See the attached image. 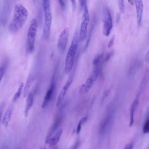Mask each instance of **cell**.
I'll list each match as a JSON object with an SVG mask.
<instances>
[{"instance_id": "obj_1", "label": "cell", "mask_w": 149, "mask_h": 149, "mask_svg": "<svg viewBox=\"0 0 149 149\" xmlns=\"http://www.w3.org/2000/svg\"><path fill=\"white\" fill-rule=\"evenodd\" d=\"M29 16L27 8L21 3L16 4L12 20L8 26V30L12 33H17L24 24Z\"/></svg>"}, {"instance_id": "obj_2", "label": "cell", "mask_w": 149, "mask_h": 149, "mask_svg": "<svg viewBox=\"0 0 149 149\" xmlns=\"http://www.w3.org/2000/svg\"><path fill=\"white\" fill-rule=\"evenodd\" d=\"M79 41V33H76L73 36L68 51L65 61V72L68 74L70 73L73 67L75 56Z\"/></svg>"}, {"instance_id": "obj_3", "label": "cell", "mask_w": 149, "mask_h": 149, "mask_svg": "<svg viewBox=\"0 0 149 149\" xmlns=\"http://www.w3.org/2000/svg\"><path fill=\"white\" fill-rule=\"evenodd\" d=\"M44 10V26L42 32V37L44 39H47L49 36L52 24V13L51 10L50 1L42 0Z\"/></svg>"}, {"instance_id": "obj_4", "label": "cell", "mask_w": 149, "mask_h": 149, "mask_svg": "<svg viewBox=\"0 0 149 149\" xmlns=\"http://www.w3.org/2000/svg\"><path fill=\"white\" fill-rule=\"evenodd\" d=\"M37 30V22L35 18H33L30 24L26 39V52L31 54L34 51L35 40Z\"/></svg>"}, {"instance_id": "obj_5", "label": "cell", "mask_w": 149, "mask_h": 149, "mask_svg": "<svg viewBox=\"0 0 149 149\" xmlns=\"http://www.w3.org/2000/svg\"><path fill=\"white\" fill-rule=\"evenodd\" d=\"M83 12L81 17V22L79 31V41L81 42L85 40L87 37L88 34V26L90 22V16L88 7L87 4L83 8Z\"/></svg>"}, {"instance_id": "obj_6", "label": "cell", "mask_w": 149, "mask_h": 149, "mask_svg": "<svg viewBox=\"0 0 149 149\" xmlns=\"http://www.w3.org/2000/svg\"><path fill=\"white\" fill-rule=\"evenodd\" d=\"M99 70L96 69H93L92 73L90 76L86 79L85 82L80 86L79 89V93L80 94H85L87 93L93 87L96 80L97 79L98 76L101 73Z\"/></svg>"}, {"instance_id": "obj_7", "label": "cell", "mask_w": 149, "mask_h": 149, "mask_svg": "<svg viewBox=\"0 0 149 149\" xmlns=\"http://www.w3.org/2000/svg\"><path fill=\"white\" fill-rule=\"evenodd\" d=\"M102 21H103V34L108 37L111 31L113 26L112 18L109 8L104 6L102 9Z\"/></svg>"}, {"instance_id": "obj_8", "label": "cell", "mask_w": 149, "mask_h": 149, "mask_svg": "<svg viewBox=\"0 0 149 149\" xmlns=\"http://www.w3.org/2000/svg\"><path fill=\"white\" fill-rule=\"evenodd\" d=\"M69 36V30L68 27H65L61 33L57 42V48L61 52H63L66 49Z\"/></svg>"}, {"instance_id": "obj_9", "label": "cell", "mask_w": 149, "mask_h": 149, "mask_svg": "<svg viewBox=\"0 0 149 149\" xmlns=\"http://www.w3.org/2000/svg\"><path fill=\"white\" fill-rule=\"evenodd\" d=\"M73 75H71L69 79L67 80V81H66V83H65V84L63 85V86L62 87V88L61 90V91L59 93V94L57 100H56V107H59L61 105V104L62 103V102L63 101L66 93L69 88V87L70 86L71 84L73 82Z\"/></svg>"}, {"instance_id": "obj_10", "label": "cell", "mask_w": 149, "mask_h": 149, "mask_svg": "<svg viewBox=\"0 0 149 149\" xmlns=\"http://www.w3.org/2000/svg\"><path fill=\"white\" fill-rule=\"evenodd\" d=\"M55 79L53 77L52 80L50 83L49 87L47 89L45 95L43 98V101L41 105V108L42 109L45 108L48 105V104L49 103L50 101L52 98V96L55 91Z\"/></svg>"}, {"instance_id": "obj_11", "label": "cell", "mask_w": 149, "mask_h": 149, "mask_svg": "<svg viewBox=\"0 0 149 149\" xmlns=\"http://www.w3.org/2000/svg\"><path fill=\"white\" fill-rule=\"evenodd\" d=\"M62 132L63 129L62 128L58 129L52 134V135L49 139L45 140V143L51 147L55 146L59 142Z\"/></svg>"}, {"instance_id": "obj_12", "label": "cell", "mask_w": 149, "mask_h": 149, "mask_svg": "<svg viewBox=\"0 0 149 149\" xmlns=\"http://www.w3.org/2000/svg\"><path fill=\"white\" fill-rule=\"evenodd\" d=\"M34 95H35V91L34 90H33L29 93V94L27 96L26 103V105L24 110V115L25 117H27L28 116L29 112L33 105Z\"/></svg>"}, {"instance_id": "obj_13", "label": "cell", "mask_w": 149, "mask_h": 149, "mask_svg": "<svg viewBox=\"0 0 149 149\" xmlns=\"http://www.w3.org/2000/svg\"><path fill=\"white\" fill-rule=\"evenodd\" d=\"M135 3L136 16H137V23L139 27L140 26L142 22L143 14V3L142 0H133Z\"/></svg>"}, {"instance_id": "obj_14", "label": "cell", "mask_w": 149, "mask_h": 149, "mask_svg": "<svg viewBox=\"0 0 149 149\" xmlns=\"http://www.w3.org/2000/svg\"><path fill=\"white\" fill-rule=\"evenodd\" d=\"M13 111V105L12 104L10 105L6 111H5L3 116L2 119V123L5 127H8L9 124V122L11 119V117L12 115Z\"/></svg>"}, {"instance_id": "obj_15", "label": "cell", "mask_w": 149, "mask_h": 149, "mask_svg": "<svg viewBox=\"0 0 149 149\" xmlns=\"http://www.w3.org/2000/svg\"><path fill=\"white\" fill-rule=\"evenodd\" d=\"M139 98L136 97V99L132 103L129 111V127H132L134 123V113L136 110V108L139 105Z\"/></svg>"}, {"instance_id": "obj_16", "label": "cell", "mask_w": 149, "mask_h": 149, "mask_svg": "<svg viewBox=\"0 0 149 149\" xmlns=\"http://www.w3.org/2000/svg\"><path fill=\"white\" fill-rule=\"evenodd\" d=\"M34 81V77L33 75H30L29 77H28L26 83L25 85H24V88H23V97H26L27 96V95L29 94V93L31 91L30 89L31 86H33V82Z\"/></svg>"}, {"instance_id": "obj_17", "label": "cell", "mask_w": 149, "mask_h": 149, "mask_svg": "<svg viewBox=\"0 0 149 149\" xmlns=\"http://www.w3.org/2000/svg\"><path fill=\"white\" fill-rule=\"evenodd\" d=\"M111 119H112V113L110 112L107 115L105 118L102 120V122L100 124V132L101 133H102L105 130H106L107 128L108 127V126L111 120Z\"/></svg>"}, {"instance_id": "obj_18", "label": "cell", "mask_w": 149, "mask_h": 149, "mask_svg": "<svg viewBox=\"0 0 149 149\" xmlns=\"http://www.w3.org/2000/svg\"><path fill=\"white\" fill-rule=\"evenodd\" d=\"M23 88H24V83H23V82H20L16 92L15 93V94L13 95V100H12L13 102H16L19 99V98L20 97V96L22 95V93L23 91Z\"/></svg>"}, {"instance_id": "obj_19", "label": "cell", "mask_w": 149, "mask_h": 149, "mask_svg": "<svg viewBox=\"0 0 149 149\" xmlns=\"http://www.w3.org/2000/svg\"><path fill=\"white\" fill-rule=\"evenodd\" d=\"M87 115H86L84 116V117H83L80 120V121L79 122L77 125V127H76V133L77 134H79V133L80 132L81 130V127L83 126V125L87 121Z\"/></svg>"}, {"instance_id": "obj_20", "label": "cell", "mask_w": 149, "mask_h": 149, "mask_svg": "<svg viewBox=\"0 0 149 149\" xmlns=\"http://www.w3.org/2000/svg\"><path fill=\"white\" fill-rule=\"evenodd\" d=\"M6 62L4 61L1 65H0V84L1 82V80L5 74V70L6 69Z\"/></svg>"}, {"instance_id": "obj_21", "label": "cell", "mask_w": 149, "mask_h": 149, "mask_svg": "<svg viewBox=\"0 0 149 149\" xmlns=\"http://www.w3.org/2000/svg\"><path fill=\"white\" fill-rule=\"evenodd\" d=\"M143 132L144 134L149 133V118L146 120L143 126Z\"/></svg>"}, {"instance_id": "obj_22", "label": "cell", "mask_w": 149, "mask_h": 149, "mask_svg": "<svg viewBox=\"0 0 149 149\" xmlns=\"http://www.w3.org/2000/svg\"><path fill=\"white\" fill-rule=\"evenodd\" d=\"M118 6L120 13H123L125 11L124 0H118Z\"/></svg>"}, {"instance_id": "obj_23", "label": "cell", "mask_w": 149, "mask_h": 149, "mask_svg": "<svg viewBox=\"0 0 149 149\" xmlns=\"http://www.w3.org/2000/svg\"><path fill=\"white\" fill-rule=\"evenodd\" d=\"M78 2H79V8L80 10L83 9L84 6L87 4L86 0H78Z\"/></svg>"}, {"instance_id": "obj_24", "label": "cell", "mask_w": 149, "mask_h": 149, "mask_svg": "<svg viewBox=\"0 0 149 149\" xmlns=\"http://www.w3.org/2000/svg\"><path fill=\"white\" fill-rule=\"evenodd\" d=\"M113 54V51H111L108 54H107V55L104 57V63L108 62L111 59V58Z\"/></svg>"}, {"instance_id": "obj_25", "label": "cell", "mask_w": 149, "mask_h": 149, "mask_svg": "<svg viewBox=\"0 0 149 149\" xmlns=\"http://www.w3.org/2000/svg\"><path fill=\"white\" fill-rule=\"evenodd\" d=\"M59 4L61 6V8L62 9H64L66 7V0H58Z\"/></svg>"}, {"instance_id": "obj_26", "label": "cell", "mask_w": 149, "mask_h": 149, "mask_svg": "<svg viewBox=\"0 0 149 149\" xmlns=\"http://www.w3.org/2000/svg\"><path fill=\"white\" fill-rule=\"evenodd\" d=\"M115 36L113 35V36H112V37L111 38V39H110L109 42H108V48H110L111 47H112L113 46V43H114V41H115Z\"/></svg>"}, {"instance_id": "obj_27", "label": "cell", "mask_w": 149, "mask_h": 149, "mask_svg": "<svg viewBox=\"0 0 149 149\" xmlns=\"http://www.w3.org/2000/svg\"><path fill=\"white\" fill-rule=\"evenodd\" d=\"M3 104L0 105V123L2 121V112H3Z\"/></svg>"}, {"instance_id": "obj_28", "label": "cell", "mask_w": 149, "mask_h": 149, "mask_svg": "<svg viewBox=\"0 0 149 149\" xmlns=\"http://www.w3.org/2000/svg\"><path fill=\"white\" fill-rule=\"evenodd\" d=\"M79 146V141L77 140V141H76V143L74 144V145L72 146L71 149H77Z\"/></svg>"}, {"instance_id": "obj_29", "label": "cell", "mask_w": 149, "mask_h": 149, "mask_svg": "<svg viewBox=\"0 0 149 149\" xmlns=\"http://www.w3.org/2000/svg\"><path fill=\"white\" fill-rule=\"evenodd\" d=\"M145 61L146 63H149V50L147 52L146 56H145Z\"/></svg>"}, {"instance_id": "obj_30", "label": "cell", "mask_w": 149, "mask_h": 149, "mask_svg": "<svg viewBox=\"0 0 149 149\" xmlns=\"http://www.w3.org/2000/svg\"><path fill=\"white\" fill-rule=\"evenodd\" d=\"M133 144L132 143H129L127 144L125 147V148L124 149H133Z\"/></svg>"}, {"instance_id": "obj_31", "label": "cell", "mask_w": 149, "mask_h": 149, "mask_svg": "<svg viewBox=\"0 0 149 149\" xmlns=\"http://www.w3.org/2000/svg\"><path fill=\"white\" fill-rule=\"evenodd\" d=\"M71 1V2H72V4L73 6V8H74L75 6H76V0H70Z\"/></svg>"}, {"instance_id": "obj_32", "label": "cell", "mask_w": 149, "mask_h": 149, "mask_svg": "<svg viewBox=\"0 0 149 149\" xmlns=\"http://www.w3.org/2000/svg\"><path fill=\"white\" fill-rule=\"evenodd\" d=\"M119 19H120V14H118V16H117V17H116V23H118V21H119Z\"/></svg>"}, {"instance_id": "obj_33", "label": "cell", "mask_w": 149, "mask_h": 149, "mask_svg": "<svg viewBox=\"0 0 149 149\" xmlns=\"http://www.w3.org/2000/svg\"><path fill=\"white\" fill-rule=\"evenodd\" d=\"M40 149H46V147H45V146H42L41 147V148Z\"/></svg>"}]
</instances>
